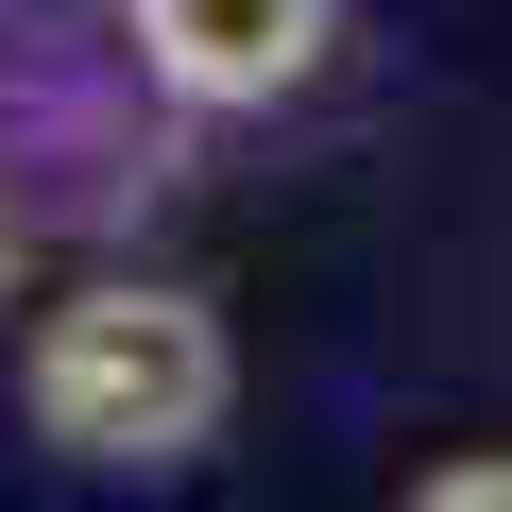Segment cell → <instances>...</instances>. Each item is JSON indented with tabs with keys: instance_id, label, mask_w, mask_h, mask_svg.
<instances>
[{
	"instance_id": "3957f363",
	"label": "cell",
	"mask_w": 512,
	"mask_h": 512,
	"mask_svg": "<svg viewBox=\"0 0 512 512\" xmlns=\"http://www.w3.org/2000/svg\"><path fill=\"white\" fill-rule=\"evenodd\" d=\"M410 512H512V461H444V478H410Z\"/></svg>"
},
{
	"instance_id": "6da1fadb",
	"label": "cell",
	"mask_w": 512,
	"mask_h": 512,
	"mask_svg": "<svg viewBox=\"0 0 512 512\" xmlns=\"http://www.w3.org/2000/svg\"><path fill=\"white\" fill-rule=\"evenodd\" d=\"M18 393H35V427H52L69 461H188V444L222 427V393H239V342H222L205 291L120 274V291H69V308L35 325Z\"/></svg>"
},
{
	"instance_id": "7a4b0ae2",
	"label": "cell",
	"mask_w": 512,
	"mask_h": 512,
	"mask_svg": "<svg viewBox=\"0 0 512 512\" xmlns=\"http://www.w3.org/2000/svg\"><path fill=\"white\" fill-rule=\"evenodd\" d=\"M325 35H342V0H137V69L171 103H205V120L291 103L325 69Z\"/></svg>"
}]
</instances>
